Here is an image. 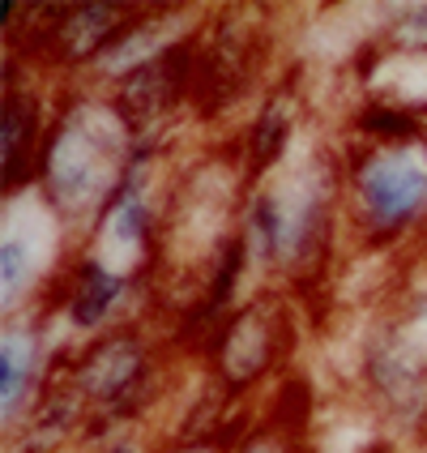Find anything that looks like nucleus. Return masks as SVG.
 <instances>
[{"label": "nucleus", "mask_w": 427, "mask_h": 453, "mask_svg": "<svg viewBox=\"0 0 427 453\" xmlns=\"http://www.w3.org/2000/svg\"><path fill=\"white\" fill-rule=\"evenodd\" d=\"M256 419L244 406H226L218 394H210L205 415H197V424L179 428L172 441H163L154 453H231V445L248 432V424Z\"/></svg>", "instance_id": "16"}, {"label": "nucleus", "mask_w": 427, "mask_h": 453, "mask_svg": "<svg viewBox=\"0 0 427 453\" xmlns=\"http://www.w3.org/2000/svg\"><path fill=\"white\" fill-rule=\"evenodd\" d=\"M95 453H146V449H141V441H137L133 432H125V436L107 441V445H103V449H95Z\"/></svg>", "instance_id": "18"}, {"label": "nucleus", "mask_w": 427, "mask_h": 453, "mask_svg": "<svg viewBox=\"0 0 427 453\" xmlns=\"http://www.w3.org/2000/svg\"><path fill=\"white\" fill-rule=\"evenodd\" d=\"M342 210L363 252H393L427 231V142L342 137Z\"/></svg>", "instance_id": "5"}, {"label": "nucleus", "mask_w": 427, "mask_h": 453, "mask_svg": "<svg viewBox=\"0 0 427 453\" xmlns=\"http://www.w3.org/2000/svg\"><path fill=\"white\" fill-rule=\"evenodd\" d=\"M300 347V303L286 291L261 287L226 317L205 351V389L226 406H244L256 389L291 377V359Z\"/></svg>", "instance_id": "7"}, {"label": "nucleus", "mask_w": 427, "mask_h": 453, "mask_svg": "<svg viewBox=\"0 0 427 453\" xmlns=\"http://www.w3.org/2000/svg\"><path fill=\"white\" fill-rule=\"evenodd\" d=\"M347 137L377 142V146H406L427 142V99H398V95H368L347 116Z\"/></svg>", "instance_id": "15"}, {"label": "nucleus", "mask_w": 427, "mask_h": 453, "mask_svg": "<svg viewBox=\"0 0 427 453\" xmlns=\"http://www.w3.org/2000/svg\"><path fill=\"white\" fill-rule=\"evenodd\" d=\"M167 338L141 317H125L120 326L81 338L77 347H56L51 377L73 394L86 411L81 449H103L107 441L125 436L167 380Z\"/></svg>", "instance_id": "3"}, {"label": "nucleus", "mask_w": 427, "mask_h": 453, "mask_svg": "<svg viewBox=\"0 0 427 453\" xmlns=\"http://www.w3.org/2000/svg\"><path fill=\"white\" fill-rule=\"evenodd\" d=\"M81 441H86V411L48 368V380L34 406L26 411L22 428L4 436V453H69Z\"/></svg>", "instance_id": "13"}, {"label": "nucleus", "mask_w": 427, "mask_h": 453, "mask_svg": "<svg viewBox=\"0 0 427 453\" xmlns=\"http://www.w3.org/2000/svg\"><path fill=\"white\" fill-rule=\"evenodd\" d=\"M359 385L385 424L427 428V257L389 282L377 317L359 338Z\"/></svg>", "instance_id": "4"}, {"label": "nucleus", "mask_w": 427, "mask_h": 453, "mask_svg": "<svg viewBox=\"0 0 427 453\" xmlns=\"http://www.w3.org/2000/svg\"><path fill=\"white\" fill-rule=\"evenodd\" d=\"M342 223V154L338 146H312L270 184L252 188L235 231L248 249L252 278L303 308L308 291L329 278Z\"/></svg>", "instance_id": "1"}, {"label": "nucleus", "mask_w": 427, "mask_h": 453, "mask_svg": "<svg viewBox=\"0 0 427 453\" xmlns=\"http://www.w3.org/2000/svg\"><path fill=\"white\" fill-rule=\"evenodd\" d=\"M359 453H398V449H393V441H368Z\"/></svg>", "instance_id": "19"}, {"label": "nucleus", "mask_w": 427, "mask_h": 453, "mask_svg": "<svg viewBox=\"0 0 427 453\" xmlns=\"http://www.w3.org/2000/svg\"><path fill=\"white\" fill-rule=\"evenodd\" d=\"M51 303L48 291L34 308H26L18 317H4L0 329V428L4 436L22 428L26 411L34 406L43 380H48L56 338H51Z\"/></svg>", "instance_id": "10"}, {"label": "nucleus", "mask_w": 427, "mask_h": 453, "mask_svg": "<svg viewBox=\"0 0 427 453\" xmlns=\"http://www.w3.org/2000/svg\"><path fill=\"white\" fill-rule=\"evenodd\" d=\"M270 9L226 4L205 9L193 30V77H188V120L218 125L240 103L261 99L270 86Z\"/></svg>", "instance_id": "6"}, {"label": "nucleus", "mask_w": 427, "mask_h": 453, "mask_svg": "<svg viewBox=\"0 0 427 453\" xmlns=\"http://www.w3.org/2000/svg\"><path fill=\"white\" fill-rule=\"evenodd\" d=\"M154 287L141 278L125 274L116 265H107L103 257H95L90 249H69V257L60 261V270L48 287V303L51 312L65 321V326L81 334V338H95L103 329L120 326V312L133 300L150 296Z\"/></svg>", "instance_id": "9"}, {"label": "nucleus", "mask_w": 427, "mask_h": 453, "mask_svg": "<svg viewBox=\"0 0 427 453\" xmlns=\"http://www.w3.org/2000/svg\"><path fill=\"white\" fill-rule=\"evenodd\" d=\"M43 252L48 244L34 240V231L26 223H4L0 231V308H4V317H18L43 300V291L60 270V261H51Z\"/></svg>", "instance_id": "14"}, {"label": "nucleus", "mask_w": 427, "mask_h": 453, "mask_svg": "<svg viewBox=\"0 0 427 453\" xmlns=\"http://www.w3.org/2000/svg\"><path fill=\"white\" fill-rule=\"evenodd\" d=\"M303 116V81L300 69H286L282 77H274L265 86V95L252 103V116L244 120L235 150H240V176L244 188H261L291 163V146L300 133Z\"/></svg>", "instance_id": "11"}, {"label": "nucleus", "mask_w": 427, "mask_h": 453, "mask_svg": "<svg viewBox=\"0 0 427 453\" xmlns=\"http://www.w3.org/2000/svg\"><path fill=\"white\" fill-rule=\"evenodd\" d=\"M380 51L393 56H427V4H398L380 26Z\"/></svg>", "instance_id": "17"}, {"label": "nucleus", "mask_w": 427, "mask_h": 453, "mask_svg": "<svg viewBox=\"0 0 427 453\" xmlns=\"http://www.w3.org/2000/svg\"><path fill=\"white\" fill-rule=\"evenodd\" d=\"M34 73L39 69L4 51V86H0V197L4 205L34 193L39 154L51 125L48 86L34 81Z\"/></svg>", "instance_id": "8"}, {"label": "nucleus", "mask_w": 427, "mask_h": 453, "mask_svg": "<svg viewBox=\"0 0 427 453\" xmlns=\"http://www.w3.org/2000/svg\"><path fill=\"white\" fill-rule=\"evenodd\" d=\"M141 137L107 86L73 81L51 99V125L39 154L34 197L48 205L56 226L81 240L125 188Z\"/></svg>", "instance_id": "2"}, {"label": "nucleus", "mask_w": 427, "mask_h": 453, "mask_svg": "<svg viewBox=\"0 0 427 453\" xmlns=\"http://www.w3.org/2000/svg\"><path fill=\"white\" fill-rule=\"evenodd\" d=\"M231 453H316L312 445V385L303 377L278 380L265 411L231 445Z\"/></svg>", "instance_id": "12"}]
</instances>
